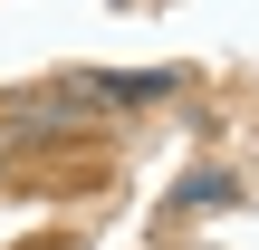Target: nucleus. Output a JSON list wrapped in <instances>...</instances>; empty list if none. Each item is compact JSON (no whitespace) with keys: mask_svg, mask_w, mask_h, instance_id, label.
Returning a JSON list of instances; mask_svg holds the SVG:
<instances>
[{"mask_svg":"<svg viewBox=\"0 0 259 250\" xmlns=\"http://www.w3.org/2000/svg\"><path fill=\"white\" fill-rule=\"evenodd\" d=\"M173 96V67H135V77H87V106H154Z\"/></svg>","mask_w":259,"mask_h":250,"instance_id":"f257e3e1","label":"nucleus"},{"mask_svg":"<svg viewBox=\"0 0 259 250\" xmlns=\"http://www.w3.org/2000/svg\"><path fill=\"white\" fill-rule=\"evenodd\" d=\"M221 193H231V183H221V173H192V183H183V212H211V202H221Z\"/></svg>","mask_w":259,"mask_h":250,"instance_id":"f03ea898","label":"nucleus"}]
</instances>
